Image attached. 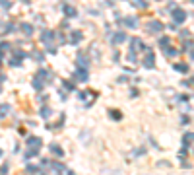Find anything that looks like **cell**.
Returning a JSON list of instances; mask_svg holds the SVG:
<instances>
[{"label": "cell", "instance_id": "obj_2", "mask_svg": "<svg viewBox=\"0 0 194 175\" xmlns=\"http://www.w3.org/2000/svg\"><path fill=\"white\" fill-rule=\"evenodd\" d=\"M76 78H80V82H85V78H88V72H85V70L76 72Z\"/></svg>", "mask_w": 194, "mask_h": 175}, {"label": "cell", "instance_id": "obj_5", "mask_svg": "<svg viewBox=\"0 0 194 175\" xmlns=\"http://www.w3.org/2000/svg\"><path fill=\"white\" fill-rule=\"evenodd\" d=\"M64 12H66V14H68V16H74V10H72V8H70V6H64Z\"/></svg>", "mask_w": 194, "mask_h": 175}, {"label": "cell", "instance_id": "obj_4", "mask_svg": "<svg viewBox=\"0 0 194 175\" xmlns=\"http://www.w3.org/2000/svg\"><path fill=\"white\" fill-rule=\"evenodd\" d=\"M146 66H148V68L153 66V55H148V58H146Z\"/></svg>", "mask_w": 194, "mask_h": 175}, {"label": "cell", "instance_id": "obj_8", "mask_svg": "<svg viewBox=\"0 0 194 175\" xmlns=\"http://www.w3.org/2000/svg\"><path fill=\"white\" fill-rule=\"evenodd\" d=\"M123 39H124V35H117V37H114L113 41H114V43H119V41H123Z\"/></svg>", "mask_w": 194, "mask_h": 175}, {"label": "cell", "instance_id": "obj_6", "mask_svg": "<svg viewBox=\"0 0 194 175\" xmlns=\"http://www.w3.org/2000/svg\"><path fill=\"white\" fill-rule=\"evenodd\" d=\"M41 115H43V117H49V115H51V109H43Z\"/></svg>", "mask_w": 194, "mask_h": 175}, {"label": "cell", "instance_id": "obj_1", "mask_svg": "<svg viewBox=\"0 0 194 175\" xmlns=\"http://www.w3.org/2000/svg\"><path fill=\"white\" fill-rule=\"evenodd\" d=\"M149 29H155V31H161V29H163V25L159 24V21H152V24H149Z\"/></svg>", "mask_w": 194, "mask_h": 175}, {"label": "cell", "instance_id": "obj_3", "mask_svg": "<svg viewBox=\"0 0 194 175\" xmlns=\"http://www.w3.org/2000/svg\"><path fill=\"white\" fill-rule=\"evenodd\" d=\"M175 20L177 21H183L184 20V12L183 10H175Z\"/></svg>", "mask_w": 194, "mask_h": 175}, {"label": "cell", "instance_id": "obj_7", "mask_svg": "<svg viewBox=\"0 0 194 175\" xmlns=\"http://www.w3.org/2000/svg\"><path fill=\"white\" fill-rule=\"evenodd\" d=\"M190 138H192V134H186V136H184V144H186V146L190 144Z\"/></svg>", "mask_w": 194, "mask_h": 175}]
</instances>
